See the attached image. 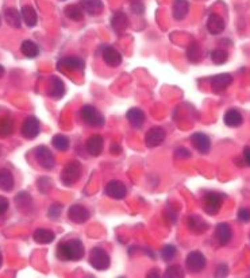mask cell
<instances>
[{"mask_svg": "<svg viewBox=\"0 0 250 278\" xmlns=\"http://www.w3.org/2000/svg\"><path fill=\"white\" fill-rule=\"evenodd\" d=\"M85 254L82 240L70 239L57 246V258L61 261H80Z\"/></svg>", "mask_w": 250, "mask_h": 278, "instance_id": "6da1fadb", "label": "cell"}, {"mask_svg": "<svg viewBox=\"0 0 250 278\" xmlns=\"http://www.w3.org/2000/svg\"><path fill=\"white\" fill-rule=\"evenodd\" d=\"M82 177V165L77 161H70L65 165L61 173V181L65 186H72Z\"/></svg>", "mask_w": 250, "mask_h": 278, "instance_id": "7a4b0ae2", "label": "cell"}, {"mask_svg": "<svg viewBox=\"0 0 250 278\" xmlns=\"http://www.w3.org/2000/svg\"><path fill=\"white\" fill-rule=\"evenodd\" d=\"M89 263L96 270H107L111 265V258L101 247H95L89 255Z\"/></svg>", "mask_w": 250, "mask_h": 278, "instance_id": "3957f363", "label": "cell"}, {"mask_svg": "<svg viewBox=\"0 0 250 278\" xmlns=\"http://www.w3.org/2000/svg\"><path fill=\"white\" fill-rule=\"evenodd\" d=\"M82 118L83 120L87 123L88 126L91 127H101L104 126V116L101 115L99 109L91 104H85L82 108Z\"/></svg>", "mask_w": 250, "mask_h": 278, "instance_id": "277c9868", "label": "cell"}, {"mask_svg": "<svg viewBox=\"0 0 250 278\" xmlns=\"http://www.w3.org/2000/svg\"><path fill=\"white\" fill-rule=\"evenodd\" d=\"M222 202H223V195L218 192H208L204 196V205H203L204 212L210 216L217 215L222 208Z\"/></svg>", "mask_w": 250, "mask_h": 278, "instance_id": "5b68a950", "label": "cell"}, {"mask_svg": "<svg viewBox=\"0 0 250 278\" xmlns=\"http://www.w3.org/2000/svg\"><path fill=\"white\" fill-rule=\"evenodd\" d=\"M35 159H37V162L41 165V168H44L46 170H50V169H53L54 168V165H56V158H54V155H53V153L50 152L49 147H46V146H38L37 149H35Z\"/></svg>", "mask_w": 250, "mask_h": 278, "instance_id": "8992f818", "label": "cell"}, {"mask_svg": "<svg viewBox=\"0 0 250 278\" xmlns=\"http://www.w3.org/2000/svg\"><path fill=\"white\" fill-rule=\"evenodd\" d=\"M185 265H187L189 272L200 273L201 270H204V267L207 265V259L200 251H191L187 255Z\"/></svg>", "mask_w": 250, "mask_h": 278, "instance_id": "52a82bcc", "label": "cell"}, {"mask_svg": "<svg viewBox=\"0 0 250 278\" xmlns=\"http://www.w3.org/2000/svg\"><path fill=\"white\" fill-rule=\"evenodd\" d=\"M41 131V124H39V120L35 116H29L26 118L22 128H20V133L25 137L26 139H34L37 138Z\"/></svg>", "mask_w": 250, "mask_h": 278, "instance_id": "ba28073f", "label": "cell"}, {"mask_svg": "<svg viewBox=\"0 0 250 278\" xmlns=\"http://www.w3.org/2000/svg\"><path fill=\"white\" fill-rule=\"evenodd\" d=\"M106 195L111 199H115V200H122L125 199L126 195H127V188L126 185L122 181L119 180H111L110 183L106 185Z\"/></svg>", "mask_w": 250, "mask_h": 278, "instance_id": "9c48e42d", "label": "cell"}, {"mask_svg": "<svg viewBox=\"0 0 250 278\" xmlns=\"http://www.w3.org/2000/svg\"><path fill=\"white\" fill-rule=\"evenodd\" d=\"M164 140H165V130L158 126L151 127L145 135V145L150 149L160 146Z\"/></svg>", "mask_w": 250, "mask_h": 278, "instance_id": "30bf717a", "label": "cell"}, {"mask_svg": "<svg viewBox=\"0 0 250 278\" xmlns=\"http://www.w3.org/2000/svg\"><path fill=\"white\" fill-rule=\"evenodd\" d=\"M89 211H88L84 205H80V204H76V205H72L68 211V217L69 220L73 221L76 224H83L89 219Z\"/></svg>", "mask_w": 250, "mask_h": 278, "instance_id": "8fae6325", "label": "cell"}, {"mask_svg": "<svg viewBox=\"0 0 250 278\" xmlns=\"http://www.w3.org/2000/svg\"><path fill=\"white\" fill-rule=\"evenodd\" d=\"M85 62L83 61L82 58L79 57H64L61 58L58 63H57V68L60 70H73V72H80L84 69Z\"/></svg>", "mask_w": 250, "mask_h": 278, "instance_id": "7c38bea8", "label": "cell"}, {"mask_svg": "<svg viewBox=\"0 0 250 278\" xmlns=\"http://www.w3.org/2000/svg\"><path fill=\"white\" fill-rule=\"evenodd\" d=\"M233 82V76L229 73H220L213 77L211 80V89L215 93H222L223 91L229 88Z\"/></svg>", "mask_w": 250, "mask_h": 278, "instance_id": "4fadbf2b", "label": "cell"}, {"mask_svg": "<svg viewBox=\"0 0 250 278\" xmlns=\"http://www.w3.org/2000/svg\"><path fill=\"white\" fill-rule=\"evenodd\" d=\"M191 142L194 147L200 153V154H207L211 149V140L208 135L203 133H195L191 135Z\"/></svg>", "mask_w": 250, "mask_h": 278, "instance_id": "5bb4252c", "label": "cell"}, {"mask_svg": "<svg viewBox=\"0 0 250 278\" xmlns=\"http://www.w3.org/2000/svg\"><path fill=\"white\" fill-rule=\"evenodd\" d=\"M215 238L220 246H227L233 239V230L227 223H219L215 228Z\"/></svg>", "mask_w": 250, "mask_h": 278, "instance_id": "9a60e30c", "label": "cell"}, {"mask_svg": "<svg viewBox=\"0 0 250 278\" xmlns=\"http://www.w3.org/2000/svg\"><path fill=\"white\" fill-rule=\"evenodd\" d=\"M103 146H104V139H103V137L99 135V134L91 135V137L87 139V142H85L87 152L89 153L91 155H94V157H98V155L101 154Z\"/></svg>", "mask_w": 250, "mask_h": 278, "instance_id": "2e32d148", "label": "cell"}, {"mask_svg": "<svg viewBox=\"0 0 250 278\" xmlns=\"http://www.w3.org/2000/svg\"><path fill=\"white\" fill-rule=\"evenodd\" d=\"M101 57L104 60V62L108 65V66H113V68H117L122 63V56L115 47L113 46H104L103 47V51H101Z\"/></svg>", "mask_w": 250, "mask_h": 278, "instance_id": "e0dca14e", "label": "cell"}, {"mask_svg": "<svg viewBox=\"0 0 250 278\" xmlns=\"http://www.w3.org/2000/svg\"><path fill=\"white\" fill-rule=\"evenodd\" d=\"M225 20L219 16L218 14H211L207 19V30L213 35H219L225 30Z\"/></svg>", "mask_w": 250, "mask_h": 278, "instance_id": "ac0fdd59", "label": "cell"}, {"mask_svg": "<svg viewBox=\"0 0 250 278\" xmlns=\"http://www.w3.org/2000/svg\"><path fill=\"white\" fill-rule=\"evenodd\" d=\"M187 227L192 234L199 235L203 234V232H206L207 228H208V224H207L206 221L203 220L200 216L192 215L187 219Z\"/></svg>", "mask_w": 250, "mask_h": 278, "instance_id": "d6986e66", "label": "cell"}, {"mask_svg": "<svg viewBox=\"0 0 250 278\" xmlns=\"http://www.w3.org/2000/svg\"><path fill=\"white\" fill-rule=\"evenodd\" d=\"M65 95V84L64 81L57 76L50 77V85H49V96L53 99H61Z\"/></svg>", "mask_w": 250, "mask_h": 278, "instance_id": "ffe728a7", "label": "cell"}, {"mask_svg": "<svg viewBox=\"0 0 250 278\" xmlns=\"http://www.w3.org/2000/svg\"><path fill=\"white\" fill-rule=\"evenodd\" d=\"M223 122H225V124L227 127H233V128H235V127H239L242 123H244V116L242 114L238 111V109H229L227 112L223 116Z\"/></svg>", "mask_w": 250, "mask_h": 278, "instance_id": "44dd1931", "label": "cell"}, {"mask_svg": "<svg viewBox=\"0 0 250 278\" xmlns=\"http://www.w3.org/2000/svg\"><path fill=\"white\" fill-rule=\"evenodd\" d=\"M126 116H127L129 123H130L134 128H141V127L144 126L145 114L142 109H139V108H132V109L127 111Z\"/></svg>", "mask_w": 250, "mask_h": 278, "instance_id": "7402d4cb", "label": "cell"}, {"mask_svg": "<svg viewBox=\"0 0 250 278\" xmlns=\"http://www.w3.org/2000/svg\"><path fill=\"white\" fill-rule=\"evenodd\" d=\"M34 240L39 245H49L53 240L56 239V234L53 231H50L48 228H38L33 234Z\"/></svg>", "mask_w": 250, "mask_h": 278, "instance_id": "603a6c76", "label": "cell"}, {"mask_svg": "<svg viewBox=\"0 0 250 278\" xmlns=\"http://www.w3.org/2000/svg\"><path fill=\"white\" fill-rule=\"evenodd\" d=\"M129 23H130L129 18L123 13H117L111 18V27H113L114 31L118 32V34H122L125 31L126 29L129 27Z\"/></svg>", "mask_w": 250, "mask_h": 278, "instance_id": "cb8c5ba5", "label": "cell"}, {"mask_svg": "<svg viewBox=\"0 0 250 278\" xmlns=\"http://www.w3.org/2000/svg\"><path fill=\"white\" fill-rule=\"evenodd\" d=\"M80 6L89 15H98L104 8L101 0H80Z\"/></svg>", "mask_w": 250, "mask_h": 278, "instance_id": "d4e9b609", "label": "cell"}, {"mask_svg": "<svg viewBox=\"0 0 250 278\" xmlns=\"http://www.w3.org/2000/svg\"><path fill=\"white\" fill-rule=\"evenodd\" d=\"M4 18H6L7 25H10L14 29H20L22 26V14L19 13L17 8L10 7L4 11Z\"/></svg>", "mask_w": 250, "mask_h": 278, "instance_id": "484cf974", "label": "cell"}, {"mask_svg": "<svg viewBox=\"0 0 250 278\" xmlns=\"http://www.w3.org/2000/svg\"><path fill=\"white\" fill-rule=\"evenodd\" d=\"M188 11H189V3L188 0H175L173 1V8H172V13H173V18L176 20H183L187 16Z\"/></svg>", "mask_w": 250, "mask_h": 278, "instance_id": "4316f807", "label": "cell"}, {"mask_svg": "<svg viewBox=\"0 0 250 278\" xmlns=\"http://www.w3.org/2000/svg\"><path fill=\"white\" fill-rule=\"evenodd\" d=\"M14 176L11 171L8 169H0V189L4 190V192H11L14 189Z\"/></svg>", "mask_w": 250, "mask_h": 278, "instance_id": "83f0119b", "label": "cell"}, {"mask_svg": "<svg viewBox=\"0 0 250 278\" xmlns=\"http://www.w3.org/2000/svg\"><path fill=\"white\" fill-rule=\"evenodd\" d=\"M22 19L26 23V26H29V27H34V26L37 25V13H35V10L33 8L32 6H23L22 7Z\"/></svg>", "mask_w": 250, "mask_h": 278, "instance_id": "f1b7e54d", "label": "cell"}, {"mask_svg": "<svg viewBox=\"0 0 250 278\" xmlns=\"http://www.w3.org/2000/svg\"><path fill=\"white\" fill-rule=\"evenodd\" d=\"M20 51L22 54L27 58H34L37 57L38 53H39V47L35 42H33L30 39H26L20 45Z\"/></svg>", "mask_w": 250, "mask_h": 278, "instance_id": "f546056e", "label": "cell"}, {"mask_svg": "<svg viewBox=\"0 0 250 278\" xmlns=\"http://www.w3.org/2000/svg\"><path fill=\"white\" fill-rule=\"evenodd\" d=\"M64 13L67 15V18H69L70 20H75V22H79V20L83 19V8L77 4H69V6L65 7Z\"/></svg>", "mask_w": 250, "mask_h": 278, "instance_id": "4dcf8cb0", "label": "cell"}, {"mask_svg": "<svg viewBox=\"0 0 250 278\" xmlns=\"http://www.w3.org/2000/svg\"><path fill=\"white\" fill-rule=\"evenodd\" d=\"M187 58L189 62L192 63H198L201 61V58H203V53H201V49H200V46L198 44H191L189 45V47H188L187 50Z\"/></svg>", "mask_w": 250, "mask_h": 278, "instance_id": "1f68e13d", "label": "cell"}, {"mask_svg": "<svg viewBox=\"0 0 250 278\" xmlns=\"http://www.w3.org/2000/svg\"><path fill=\"white\" fill-rule=\"evenodd\" d=\"M14 131V122L11 118L4 116L0 118V138H7L10 137Z\"/></svg>", "mask_w": 250, "mask_h": 278, "instance_id": "d6a6232c", "label": "cell"}, {"mask_svg": "<svg viewBox=\"0 0 250 278\" xmlns=\"http://www.w3.org/2000/svg\"><path fill=\"white\" fill-rule=\"evenodd\" d=\"M51 145L54 146L58 152H67L70 146V142H69L68 137H65L63 134H57L51 139Z\"/></svg>", "mask_w": 250, "mask_h": 278, "instance_id": "836d02e7", "label": "cell"}, {"mask_svg": "<svg viewBox=\"0 0 250 278\" xmlns=\"http://www.w3.org/2000/svg\"><path fill=\"white\" fill-rule=\"evenodd\" d=\"M15 202H17V205H18L20 209L32 208V196H30L27 192H20V193H18L17 197H15Z\"/></svg>", "mask_w": 250, "mask_h": 278, "instance_id": "e575fe53", "label": "cell"}, {"mask_svg": "<svg viewBox=\"0 0 250 278\" xmlns=\"http://www.w3.org/2000/svg\"><path fill=\"white\" fill-rule=\"evenodd\" d=\"M227 60H229V53L223 49H215L211 53V61L215 65H223L227 62Z\"/></svg>", "mask_w": 250, "mask_h": 278, "instance_id": "d590c367", "label": "cell"}, {"mask_svg": "<svg viewBox=\"0 0 250 278\" xmlns=\"http://www.w3.org/2000/svg\"><path fill=\"white\" fill-rule=\"evenodd\" d=\"M176 253H177V250L173 245H165L161 250V258L165 262H170L176 257Z\"/></svg>", "mask_w": 250, "mask_h": 278, "instance_id": "8d00e7d4", "label": "cell"}, {"mask_svg": "<svg viewBox=\"0 0 250 278\" xmlns=\"http://www.w3.org/2000/svg\"><path fill=\"white\" fill-rule=\"evenodd\" d=\"M164 277H167V278L184 277V272H183V269L179 265H172V266H169L168 269H167V272H165V274H164Z\"/></svg>", "mask_w": 250, "mask_h": 278, "instance_id": "74e56055", "label": "cell"}, {"mask_svg": "<svg viewBox=\"0 0 250 278\" xmlns=\"http://www.w3.org/2000/svg\"><path fill=\"white\" fill-rule=\"evenodd\" d=\"M61 212H63V205L60 204V202H54V204H51L50 205L49 211H48V216H49L50 219H58L60 215H61Z\"/></svg>", "mask_w": 250, "mask_h": 278, "instance_id": "f35d334b", "label": "cell"}, {"mask_svg": "<svg viewBox=\"0 0 250 278\" xmlns=\"http://www.w3.org/2000/svg\"><path fill=\"white\" fill-rule=\"evenodd\" d=\"M50 186H51V181L48 177H42L38 180V189L41 190L42 193L49 192Z\"/></svg>", "mask_w": 250, "mask_h": 278, "instance_id": "ab89813d", "label": "cell"}, {"mask_svg": "<svg viewBox=\"0 0 250 278\" xmlns=\"http://www.w3.org/2000/svg\"><path fill=\"white\" fill-rule=\"evenodd\" d=\"M238 220H241L242 223H249L250 221V209L249 208H241L237 214Z\"/></svg>", "mask_w": 250, "mask_h": 278, "instance_id": "60d3db41", "label": "cell"}, {"mask_svg": "<svg viewBox=\"0 0 250 278\" xmlns=\"http://www.w3.org/2000/svg\"><path fill=\"white\" fill-rule=\"evenodd\" d=\"M229 274V266L226 263H220L215 270V277H226Z\"/></svg>", "mask_w": 250, "mask_h": 278, "instance_id": "b9f144b4", "label": "cell"}, {"mask_svg": "<svg viewBox=\"0 0 250 278\" xmlns=\"http://www.w3.org/2000/svg\"><path fill=\"white\" fill-rule=\"evenodd\" d=\"M175 154H176V158L185 159L191 157V152H189L188 149H185V147H179V149L175 152Z\"/></svg>", "mask_w": 250, "mask_h": 278, "instance_id": "7bdbcfd3", "label": "cell"}, {"mask_svg": "<svg viewBox=\"0 0 250 278\" xmlns=\"http://www.w3.org/2000/svg\"><path fill=\"white\" fill-rule=\"evenodd\" d=\"M8 207H10V202H8V200H7L6 197L0 196V216L6 214Z\"/></svg>", "mask_w": 250, "mask_h": 278, "instance_id": "ee69618b", "label": "cell"}, {"mask_svg": "<svg viewBox=\"0 0 250 278\" xmlns=\"http://www.w3.org/2000/svg\"><path fill=\"white\" fill-rule=\"evenodd\" d=\"M244 161L245 164L250 166V146H246L244 149Z\"/></svg>", "mask_w": 250, "mask_h": 278, "instance_id": "f6af8a7d", "label": "cell"}, {"mask_svg": "<svg viewBox=\"0 0 250 278\" xmlns=\"http://www.w3.org/2000/svg\"><path fill=\"white\" fill-rule=\"evenodd\" d=\"M146 277H160V270L158 269H153V270H150L148 274H146Z\"/></svg>", "mask_w": 250, "mask_h": 278, "instance_id": "bcb514c9", "label": "cell"}, {"mask_svg": "<svg viewBox=\"0 0 250 278\" xmlns=\"http://www.w3.org/2000/svg\"><path fill=\"white\" fill-rule=\"evenodd\" d=\"M122 152V149H120V146L118 145V143H114L113 146H111V153L113 154H118V153Z\"/></svg>", "mask_w": 250, "mask_h": 278, "instance_id": "7dc6e473", "label": "cell"}, {"mask_svg": "<svg viewBox=\"0 0 250 278\" xmlns=\"http://www.w3.org/2000/svg\"><path fill=\"white\" fill-rule=\"evenodd\" d=\"M3 75H4V68H3V66L0 65V78L3 77Z\"/></svg>", "mask_w": 250, "mask_h": 278, "instance_id": "c3c4849f", "label": "cell"}, {"mask_svg": "<svg viewBox=\"0 0 250 278\" xmlns=\"http://www.w3.org/2000/svg\"><path fill=\"white\" fill-rule=\"evenodd\" d=\"M132 1V4H134V3H141V0H130Z\"/></svg>", "mask_w": 250, "mask_h": 278, "instance_id": "681fc988", "label": "cell"}, {"mask_svg": "<svg viewBox=\"0 0 250 278\" xmlns=\"http://www.w3.org/2000/svg\"><path fill=\"white\" fill-rule=\"evenodd\" d=\"M1 262H3V258H1V254H0V266H1Z\"/></svg>", "mask_w": 250, "mask_h": 278, "instance_id": "f907efd6", "label": "cell"}, {"mask_svg": "<svg viewBox=\"0 0 250 278\" xmlns=\"http://www.w3.org/2000/svg\"><path fill=\"white\" fill-rule=\"evenodd\" d=\"M61 1H64V0H61Z\"/></svg>", "mask_w": 250, "mask_h": 278, "instance_id": "816d5d0a", "label": "cell"}]
</instances>
